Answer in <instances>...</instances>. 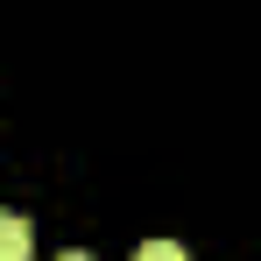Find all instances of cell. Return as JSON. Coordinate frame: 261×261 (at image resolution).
Wrapping results in <instances>:
<instances>
[{
    "label": "cell",
    "instance_id": "cell-1",
    "mask_svg": "<svg viewBox=\"0 0 261 261\" xmlns=\"http://www.w3.org/2000/svg\"><path fill=\"white\" fill-rule=\"evenodd\" d=\"M29 240H36L29 219H21V212H0V261H29Z\"/></svg>",
    "mask_w": 261,
    "mask_h": 261
},
{
    "label": "cell",
    "instance_id": "cell-2",
    "mask_svg": "<svg viewBox=\"0 0 261 261\" xmlns=\"http://www.w3.org/2000/svg\"><path fill=\"white\" fill-rule=\"evenodd\" d=\"M134 261H191V254H184L176 240H148V247H141V254H134Z\"/></svg>",
    "mask_w": 261,
    "mask_h": 261
},
{
    "label": "cell",
    "instance_id": "cell-3",
    "mask_svg": "<svg viewBox=\"0 0 261 261\" xmlns=\"http://www.w3.org/2000/svg\"><path fill=\"white\" fill-rule=\"evenodd\" d=\"M57 261H92V254H57Z\"/></svg>",
    "mask_w": 261,
    "mask_h": 261
}]
</instances>
